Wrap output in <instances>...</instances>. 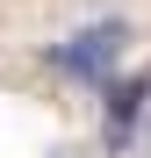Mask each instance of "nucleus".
<instances>
[{
	"label": "nucleus",
	"mask_w": 151,
	"mask_h": 158,
	"mask_svg": "<svg viewBox=\"0 0 151 158\" xmlns=\"http://www.w3.org/2000/svg\"><path fill=\"white\" fill-rule=\"evenodd\" d=\"M122 43H130V29H122V22H94V29H79V36L58 50V65L79 72V79H108L115 58H122Z\"/></svg>",
	"instance_id": "obj_1"
},
{
	"label": "nucleus",
	"mask_w": 151,
	"mask_h": 158,
	"mask_svg": "<svg viewBox=\"0 0 151 158\" xmlns=\"http://www.w3.org/2000/svg\"><path fill=\"white\" fill-rule=\"evenodd\" d=\"M108 101H115V108H108V122H115V137H122V129L137 122V108H144V79H122Z\"/></svg>",
	"instance_id": "obj_2"
}]
</instances>
